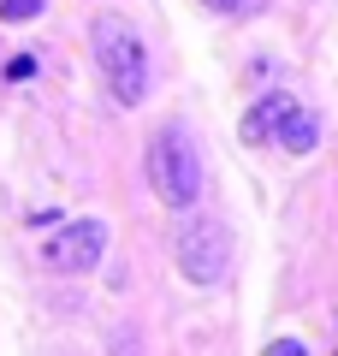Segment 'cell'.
I'll list each match as a JSON object with an SVG mask.
<instances>
[{
    "instance_id": "obj_1",
    "label": "cell",
    "mask_w": 338,
    "mask_h": 356,
    "mask_svg": "<svg viewBox=\"0 0 338 356\" xmlns=\"http://www.w3.org/2000/svg\"><path fill=\"white\" fill-rule=\"evenodd\" d=\"M89 54H95L101 77L113 83V95L125 107H137L143 95H149V54H143V36L125 24V18L101 13L95 24H89Z\"/></svg>"
},
{
    "instance_id": "obj_4",
    "label": "cell",
    "mask_w": 338,
    "mask_h": 356,
    "mask_svg": "<svg viewBox=\"0 0 338 356\" xmlns=\"http://www.w3.org/2000/svg\"><path fill=\"white\" fill-rule=\"evenodd\" d=\"M101 255H107V226H101V220H72V226L54 232V243H48V261L60 267V273H89Z\"/></svg>"
},
{
    "instance_id": "obj_2",
    "label": "cell",
    "mask_w": 338,
    "mask_h": 356,
    "mask_svg": "<svg viewBox=\"0 0 338 356\" xmlns=\"http://www.w3.org/2000/svg\"><path fill=\"white\" fill-rule=\"evenodd\" d=\"M149 184L166 208H190L202 196V161H196V143L184 137L178 125L154 131L149 143Z\"/></svg>"
},
{
    "instance_id": "obj_3",
    "label": "cell",
    "mask_w": 338,
    "mask_h": 356,
    "mask_svg": "<svg viewBox=\"0 0 338 356\" xmlns=\"http://www.w3.org/2000/svg\"><path fill=\"white\" fill-rule=\"evenodd\" d=\"M172 255H178V273L190 285H214L225 280V267H232V232L208 214H190L172 238Z\"/></svg>"
},
{
    "instance_id": "obj_8",
    "label": "cell",
    "mask_w": 338,
    "mask_h": 356,
    "mask_svg": "<svg viewBox=\"0 0 338 356\" xmlns=\"http://www.w3.org/2000/svg\"><path fill=\"white\" fill-rule=\"evenodd\" d=\"M261 356H309V344H303V339H273Z\"/></svg>"
},
{
    "instance_id": "obj_5",
    "label": "cell",
    "mask_w": 338,
    "mask_h": 356,
    "mask_svg": "<svg viewBox=\"0 0 338 356\" xmlns=\"http://www.w3.org/2000/svg\"><path fill=\"white\" fill-rule=\"evenodd\" d=\"M279 143H285L291 154H314L321 149V119L314 113H303V107H285V119H279V131H273Z\"/></svg>"
},
{
    "instance_id": "obj_7",
    "label": "cell",
    "mask_w": 338,
    "mask_h": 356,
    "mask_svg": "<svg viewBox=\"0 0 338 356\" xmlns=\"http://www.w3.org/2000/svg\"><path fill=\"white\" fill-rule=\"evenodd\" d=\"M42 13V0H0V18L6 24H18V18H36Z\"/></svg>"
},
{
    "instance_id": "obj_6",
    "label": "cell",
    "mask_w": 338,
    "mask_h": 356,
    "mask_svg": "<svg viewBox=\"0 0 338 356\" xmlns=\"http://www.w3.org/2000/svg\"><path fill=\"white\" fill-rule=\"evenodd\" d=\"M285 107H291L285 95H261V102L243 113V143H250V149H255V143H273V131H279V119H285Z\"/></svg>"
},
{
    "instance_id": "obj_9",
    "label": "cell",
    "mask_w": 338,
    "mask_h": 356,
    "mask_svg": "<svg viewBox=\"0 0 338 356\" xmlns=\"http://www.w3.org/2000/svg\"><path fill=\"white\" fill-rule=\"evenodd\" d=\"M214 13H243V0H208Z\"/></svg>"
}]
</instances>
